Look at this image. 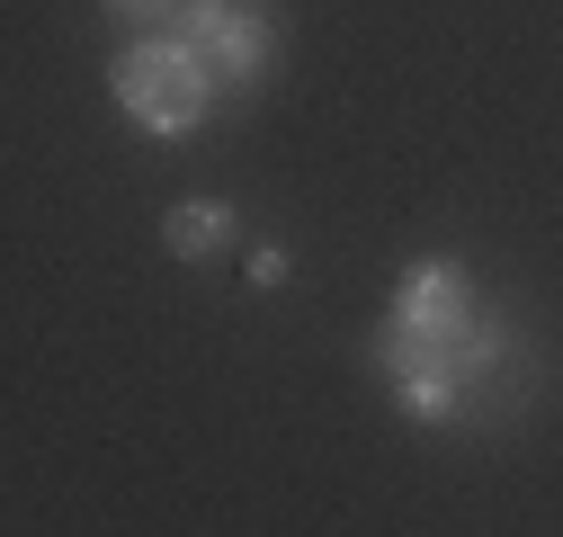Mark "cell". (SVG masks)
<instances>
[{
  "label": "cell",
  "mask_w": 563,
  "mask_h": 537,
  "mask_svg": "<svg viewBox=\"0 0 563 537\" xmlns=\"http://www.w3.org/2000/svg\"><path fill=\"white\" fill-rule=\"evenodd\" d=\"M501 359V331H483V341H411V331L376 322V368L394 385V403L411 421H448L456 413V394Z\"/></svg>",
  "instance_id": "obj_2"
},
{
  "label": "cell",
  "mask_w": 563,
  "mask_h": 537,
  "mask_svg": "<svg viewBox=\"0 0 563 537\" xmlns=\"http://www.w3.org/2000/svg\"><path fill=\"white\" fill-rule=\"evenodd\" d=\"M394 331H411V341H483V331H501V322H483L474 305V278L456 260H411L402 268V287H394Z\"/></svg>",
  "instance_id": "obj_4"
},
{
  "label": "cell",
  "mask_w": 563,
  "mask_h": 537,
  "mask_svg": "<svg viewBox=\"0 0 563 537\" xmlns=\"http://www.w3.org/2000/svg\"><path fill=\"white\" fill-rule=\"evenodd\" d=\"M170 36H188L206 63H216V81L242 99V90H268V73H277V19L268 10H251V0H188L179 10V28Z\"/></svg>",
  "instance_id": "obj_3"
},
{
  "label": "cell",
  "mask_w": 563,
  "mask_h": 537,
  "mask_svg": "<svg viewBox=\"0 0 563 537\" xmlns=\"http://www.w3.org/2000/svg\"><path fill=\"white\" fill-rule=\"evenodd\" d=\"M242 278H251V287H287V251H277V242H260Z\"/></svg>",
  "instance_id": "obj_7"
},
{
  "label": "cell",
  "mask_w": 563,
  "mask_h": 537,
  "mask_svg": "<svg viewBox=\"0 0 563 537\" xmlns=\"http://www.w3.org/2000/svg\"><path fill=\"white\" fill-rule=\"evenodd\" d=\"M108 90H117V108L144 125V134H197L206 108L224 99L216 63H206L188 36H134V45H117Z\"/></svg>",
  "instance_id": "obj_1"
},
{
  "label": "cell",
  "mask_w": 563,
  "mask_h": 537,
  "mask_svg": "<svg viewBox=\"0 0 563 537\" xmlns=\"http://www.w3.org/2000/svg\"><path fill=\"white\" fill-rule=\"evenodd\" d=\"M162 242H170L179 260H216V251L233 242V207H224V197H179L170 224H162Z\"/></svg>",
  "instance_id": "obj_5"
},
{
  "label": "cell",
  "mask_w": 563,
  "mask_h": 537,
  "mask_svg": "<svg viewBox=\"0 0 563 537\" xmlns=\"http://www.w3.org/2000/svg\"><path fill=\"white\" fill-rule=\"evenodd\" d=\"M108 10H117V19H144V28H162V36H170L188 0H108Z\"/></svg>",
  "instance_id": "obj_6"
}]
</instances>
